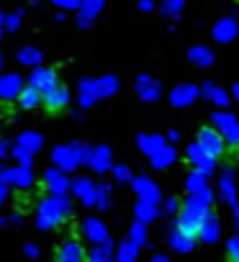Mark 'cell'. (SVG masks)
Listing matches in <instances>:
<instances>
[{"label":"cell","instance_id":"6da1fadb","mask_svg":"<svg viewBox=\"0 0 239 262\" xmlns=\"http://www.w3.org/2000/svg\"><path fill=\"white\" fill-rule=\"evenodd\" d=\"M70 216V201L64 195H49L41 201V208H39V226L41 229H54L57 224H62L64 219Z\"/></svg>","mask_w":239,"mask_h":262},{"label":"cell","instance_id":"7a4b0ae2","mask_svg":"<svg viewBox=\"0 0 239 262\" xmlns=\"http://www.w3.org/2000/svg\"><path fill=\"white\" fill-rule=\"evenodd\" d=\"M116 90V77H103V80H85L80 82V103L93 105L98 98L111 95Z\"/></svg>","mask_w":239,"mask_h":262},{"label":"cell","instance_id":"3957f363","mask_svg":"<svg viewBox=\"0 0 239 262\" xmlns=\"http://www.w3.org/2000/svg\"><path fill=\"white\" fill-rule=\"evenodd\" d=\"M198 144H201V149H203L208 157H213V160H221L224 152H226L224 137L219 134V128H211V126H203V128L198 131Z\"/></svg>","mask_w":239,"mask_h":262},{"label":"cell","instance_id":"277c9868","mask_svg":"<svg viewBox=\"0 0 239 262\" xmlns=\"http://www.w3.org/2000/svg\"><path fill=\"white\" fill-rule=\"evenodd\" d=\"M41 103H44L47 111L59 113L62 108H67V103H70V93H67V88H64L62 82H54L49 90L41 93Z\"/></svg>","mask_w":239,"mask_h":262},{"label":"cell","instance_id":"5b68a950","mask_svg":"<svg viewBox=\"0 0 239 262\" xmlns=\"http://www.w3.org/2000/svg\"><path fill=\"white\" fill-rule=\"evenodd\" d=\"M85 259H88L85 247L77 239H64L57 247V254H54V262H85Z\"/></svg>","mask_w":239,"mask_h":262},{"label":"cell","instance_id":"8992f818","mask_svg":"<svg viewBox=\"0 0 239 262\" xmlns=\"http://www.w3.org/2000/svg\"><path fill=\"white\" fill-rule=\"evenodd\" d=\"M213 123L221 128V131H219L221 137L226 134V142H229L231 147H239V121H236L231 113H216V116H213Z\"/></svg>","mask_w":239,"mask_h":262},{"label":"cell","instance_id":"52a82bcc","mask_svg":"<svg viewBox=\"0 0 239 262\" xmlns=\"http://www.w3.org/2000/svg\"><path fill=\"white\" fill-rule=\"evenodd\" d=\"M185 157H188V162H190V165H195V170H201L203 175L213 172V167H216V160H213V157H208V155L201 149V144H198V142L188 149V155H185Z\"/></svg>","mask_w":239,"mask_h":262},{"label":"cell","instance_id":"ba28073f","mask_svg":"<svg viewBox=\"0 0 239 262\" xmlns=\"http://www.w3.org/2000/svg\"><path fill=\"white\" fill-rule=\"evenodd\" d=\"M54 162H57L64 172L75 170L77 162H80V147H57V149H54Z\"/></svg>","mask_w":239,"mask_h":262},{"label":"cell","instance_id":"9c48e42d","mask_svg":"<svg viewBox=\"0 0 239 262\" xmlns=\"http://www.w3.org/2000/svg\"><path fill=\"white\" fill-rule=\"evenodd\" d=\"M54 82H59L57 80V72L54 70H47V67H36L34 72H31V85L39 90V93H44V90H49Z\"/></svg>","mask_w":239,"mask_h":262},{"label":"cell","instance_id":"30bf717a","mask_svg":"<svg viewBox=\"0 0 239 262\" xmlns=\"http://www.w3.org/2000/svg\"><path fill=\"white\" fill-rule=\"evenodd\" d=\"M18 93H21V77L18 75L0 77V98L11 100V98H18Z\"/></svg>","mask_w":239,"mask_h":262},{"label":"cell","instance_id":"8fae6325","mask_svg":"<svg viewBox=\"0 0 239 262\" xmlns=\"http://www.w3.org/2000/svg\"><path fill=\"white\" fill-rule=\"evenodd\" d=\"M44 188H47L49 193H54V195H64L67 180H64V175H62L59 170H49V172L44 175Z\"/></svg>","mask_w":239,"mask_h":262},{"label":"cell","instance_id":"7c38bea8","mask_svg":"<svg viewBox=\"0 0 239 262\" xmlns=\"http://www.w3.org/2000/svg\"><path fill=\"white\" fill-rule=\"evenodd\" d=\"M100 11H103V0H82V6H80V16H77L80 26H88V24H90Z\"/></svg>","mask_w":239,"mask_h":262},{"label":"cell","instance_id":"4fadbf2b","mask_svg":"<svg viewBox=\"0 0 239 262\" xmlns=\"http://www.w3.org/2000/svg\"><path fill=\"white\" fill-rule=\"evenodd\" d=\"M193 244H195V236H190V234L180 231L178 226L172 229V234H170V247H172L175 252H190V249H193Z\"/></svg>","mask_w":239,"mask_h":262},{"label":"cell","instance_id":"5bb4252c","mask_svg":"<svg viewBox=\"0 0 239 262\" xmlns=\"http://www.w3.org/2000/svg\"><path fill=\"white\" fill-rule=\"evenodd\" d=\"M195 98H198V90L193 85H180V88H175V93H172L170 100H172V105L183 108V105H190Z\"/></svg>","mask_w":239,"mask_h":262},{"label":"cell","instance_id":"9a60e30c","mask_svg":"<svg viewBox=\"0 0 239 262\" xmlns=\"http://www.w3.org/2000/svg\"><path fill=\"white\" fill-rule=\"evenodd\" d=\"M213 36H216L219 41H231V39L236 36V21H234V18H221V21L216 24V29H213Z\"/></svg>","mask_w":239,"mask_h":262},{"label":"cell","instance_id":"2e32d148","mask_svg":"<svg viewBox=\"0 0 239 262\" xmlns=\"http://www.w3.org/2000/svg\"><path fill=\"white\" fill-rule=\"evenodd\" d=\"M137 90H139V95L144 98V100H157L160 98V85L152 80V77H139L137 80Z\"/></svg>","mask_w":239,"mask_h":262},{"label":"cell","instance_id":"e0dca14e","mask_svg":"<svg viewBox=\"0 0 239 262\" xmlns=\"http://www.w3.org/2000/svg\"><path fill=\"white\" fill-rule=\"evenodd\" d=\"M149 157H152V162H155V167H170L172 162H175V152H172V147H165V144H160L155 152H149Z\"/></svg>","mask_w":239,"mask_h":262},{"label":"cell","instance_id":"ac0fdd59","mask_svg":"<svg viewBox=\"0 0 239 262\" xmlns=\"http://www.w3.org/2000/svg\"><path fill=\"white\" fill-rule=\"evenodd\" d=\"M72 188H75V193L80 195V201H85V203H95L98 188H95V185H93L90 180L80 178V180H75V183H72Z\"/></svg>","mask_w":239,"mask_h":262},{"label":"cell","instance_id":"d6986e66","mask_svg":"<svg viewBox=\"0 0 239 262\" xmlns=\"http://www.w3.org/2000/svg\"><path fill=\"white\" fill-rule=\"evenodd\" d=\"M18 103H21V108H36V105H41V93L34 88V85H29V88H21V93H18Z\"/></svg>","mask_w":239,"mask_h":262},{"label":"cell","instance_id":"ffe728a7","mask_svg":"<svg viewBox=\"0 0 239 262\" xmlns=\"http://www.w3.org/2000/svg\"><path fill=\"white\" fill-rule=\"evenodd\" d=\"M88 165H93V170H108L111 167V152L105 147H98V149H90V160Z\"/></svg>","mask_w":239,"mask_h":262},{"label":"cell","instance_id":"44dd1931","mask_svg":"<svg viewBox=\"0 0 239 262\" xmlns=\"http://www.w3.org/2000/svg\"><path fill=\"white\" fill-rule=\"evenodd\" d=\"M82 231H85V236H90L93 242H105V239H108V231H105V226H103L98 219H88V221L82 224Z\"/></svg>","mask_w":239,"mask_h":262},{"label":"cell","instance_id":"7402d4cb","mask_svg":"<svg viewBox=\"0 0 239 262\" xmlns=\"http://www.w3.org/2000/svg\"><path fill=\"white\" fill-rule=\"evenodd\" d=\"M198 236L206 239V242H216V239H219V221H216L211 213L201 221V226H198Z\"/></svg>","mask_w":239,"mask_h":262},{"label":"cell","instance_id":"603a6c76","mask_svg":"<svg viewBox=\"0 0 239 262\" xmlns=\"http://www.w3.org/2000/svg\"><path fill=\"white\" fill-rule=\"evenodd\" d=\"M134 188L142 193V198L144 201H149V203H155L157 201V195H160V190H157V185L152 183V180H144V178H139L137 183H134Z\"/></svg>","mask_w":239,"mask_h":262},{"label":"cell","instance_id":"cb8c5ba5","mask_svg":"<svg viewBox=\"0 0 239 262\" xmlns=\"http://www.w3.org/2000/svg\"><path fill=\"white\" fill-rule=\"evenodd\" d=\"M190 59H193L195 64H201V67H208V64L213 62V54H211V49H203V47H195V49L190 52Z\"/></svg>","mask_w":239,"mask_h":262},{"label":"cell","instance_id":"d4e9b609","mask_svg":"<svg viewBox=\"0 0 239 262\" xmlns=\"http://www.w3.org/2000/svg\"><path fill=\"white\" fill-rule=\"evenodd\" d=\"M188 190H190V193L206 190V175H203L201 170H193V175L188 178Z\"/></svg>","mask_w":239,"mask_h":262},{"label":"cell","instance_id":"484cf974","mask_svg":"<svg viewBox=\"0 0 239 262\" xmlns=\"http://www.w3.org/2000/svg\"><path fill=\"white\" fill-rule=\"evenodd\" d=\"M39 59H41V52L34 49V47H26V49L18 52V62H21V64H36Z\"/></svg>","mask_w":239,"mask_h":262},{"label":"cell","instance_id":"4316f807","mask_svg":"<svg viewBox=\"0 0 239 262\" xmlns=\"http://www.w3.org/2000/svg\"><path fill=\"white\" fill-rule=\"evenodd\" d=\"M203 95L208 98V100H213V103H226V93L221 90V88H216V85H203Z\"/></svg>","mask_w":239,"mask_h":262},{"label":"cell","instance_id":"83f0119b","mask_svg":"<svg viewBox=\"0 0 239 262\" xmlns=\"http://www.w3.org/2000/svg\"><path fill=\"white\" fill-rule=\"evenodd\" d=\"M134 257H137V244L134 242L121 244V249H118V259L121 262H134Z\"/></svg>","mask_w":239,"mask_h":262},{"label":"cell","instance_id":"f1b7e54d","mask_svg":"<svg viewBox=\"0 0 239 262\" xmlns=\"http://www.w3.org/2000/svg\"><path fill=\"white\" fill-rule=\"evenodd\" d=\"M137 216H139V221H149V219H155V206H152L149 201H142V203L137 206Z\"/></svg>","mask_w":239,"mask_h":262},{"label":"cell","instance_id":"f546056e","mask_svg":"<svg viewBox=\"0 0 239 262\" xmlns=\"http://www.w3.org/2000/svg\"><path fill=\"white\" fill-rule=\"evenodd\" d=\"M85 262H111V249H108V247H95L93 254H90Z\"/></svg>","mask_w":239,"mask_h":262},{"label":"cell","instance_id":"4dcf8cb0","mask_svg":"<svg viewBox=\"0 0 239 262\" xmlns=\"http://www.w3.org/2000/svg\"><path fill=\"white\" fill-rule=\"evenodd\" d=\"M160 144H165V142H162L160 137H142V139H139V147H142V149H144L147 155H149V152H155V149H157Z\"/></svg>","mask_w":239,"mask_h":262},{"label":"cell","instance_id":"1f68e13d","mask_svg":"<svg viewBox=\"0 0 239 262\" xmlns=\"http://www.w3.org/2000/svg\"><path fill=\"white\" fill-rule=\"evenodd\" d=\"M226 257H229V262H239V236H234V239L229 242V247H226Z\"/></svg>","mask_w":239,"mask_h":262},{"label":"cell","instance_id":"d6a6232c","mask_svg":"<svg viewBox=\"0 0 239 262\" xmlns=\"http://www.w3.org/2000/svg\"><path fill=\"white\" fill-rule=\"evenodd\" d=\"M132 242H134L137 247L147 242V231H144V226H142V224H137V226H134V231H132Z\"/></svg>","mask_w":239,"mask_h":262},{"label":"cell","instance_id":"836d02e7","mask_svg":"<svg viewBox=\"0 0 239 262\" xmlns=\"http://www.w3.org/2000/svg\"><path fill=\"white\" fill-rule=\"evenodd\" d=\"M180 3H183V0H165V13H167V16H178Z\"/></svg>","mask_w":239,"mask_h":262},{"label":"cell","instance_id":"e575fe53","mask_svg":"<svg viewBox=\"0 0 239 262\" xmlns=\"http://www.w3.org/2000/svg\"><path fill=\"white\" fill-rule=\"evenodd\" d=\"M113 172H116V180H121V183H124V180H129V167H124V165H118Z\"/></svg>","mask_w":239,"mask_h":262},{"label":"cell","instance_id":"d590c367","mask_svg":"<svg viewBox=\"0 0 239 262\" xmlns=\"http://www.w3.org/2000/svg\"><path fill=\"white\" fill-rule=\"evenodd\" d=\"M54 3H57V6H62V8H75V6L80 3V0H54Z\"/></svg>","mask_w":239,"mask_h":262},{"label":"cell","instance_id":"8d00e7d4","mask_svg":"<svg viewBox=\"0 0 239 262\" xmlns=\"http://www.w3.org/2000/svg\"><path fill=\"white\" fill-rule=\"evenodd\" d=\"M165 208H167V211H170V213H175V211H178V208H180V203H178V201H175V198H170V201H167V203H165Z\"/></svg>","mask_w":239,"mask_h":262},{"label":"cell","instance_id":"74e56055","mask_svg":"<svg viewBox=\"0 0 239 262\" xmlns=\"http://www.w3.org/2000/svg\"><path fill=\"white\" fill-rule=\"evenodd\" d=\"M8 152H11L8 142H3V139H0V157H8Z\"/></svg>","mask_w":239,"mask_h":262},{"label":"cell","instance_id":"f35d334b","mask_svg":"<svg viewBox=\"0 0 239 262\" xmlns=\"http://www.w3.org/2000/svg\"><path fill=\"white\" fill-rule=\"evenodd\" d=\"M152 6H155L152 0H142V3H139V8H142L144 13H147V11H152Z\"/></svg>","mask_w":239,"mask_h":262},{"label":"cell","instance_id":"ab89813d","mask_svg":"<svg viewBox=\"0 0 239 262\" xmlns=\"http://www.w3.org/2000/svg\"><path fill=\"white\" fill-rule=\"evenodd\" d=\"M6 24H8V26H11V29H16V26H18V16H11V18H8V21H6Z\"/></svg>","mask_w":239,"mask_h":262},{"label":"cell","instance_id":"60d3db41","mask_svg":"<svg viewBox=\"0 0 239 262\" xmlns=\"http://www.w3.org/2000/svg\"><path fill=\"white\" fill-rule=\"evenodd\" d=\"M26 252H29L31 257H36V247H34V244H29V247H26Z\"/></svg>","mask_w":239,"mask_h":262},{"label":"cell","instance_id":"b9f144b4","mask_svg":"<svg viewBox=\"0 0 239 262\" xmlns=\"http://www.w3.org/2000/svg\"><path fill=\"white\" fill-rule=\"evenodd\" d=\"M152 262H167V257H162V254H155V257H152Z\"/></svg>","mask_w":239,"mask_h":262},{"label":"cell","instance_id":"7bdbcfd3","mask_svg":"<svg viewBox=\"0 0 239 262\" xmlns=\"http://www.w3.org/2000/svg\"><path fill=\"white\" fill-rule=\"evenodd\" d=\"M6 198V190H3V185H0V201H3Z\"/></svg>","mask_w":239,"mask_h":262},{"label":"cell","instance_id":"ee69618b","mask_svg":"<svg viewBox=\"0 0 239 262\" xmlns=\"http://www.w3.org/2000/svg\"><path fill=\"white\" fill-rule=\"evenodd\" d=\"M234 93H236V100H239V85H236V88H234Z\"/></svg>","mask_w":239,"mask_h":262},{"label":"cell","instance_id":"f6af8a7d","mask_svg":"<svg viewBox=\"0 0 239 262\" xmlns=\"http://www.w3.org/2000/svg\"><path fill=\"white\" fill-rule=\"evenodd\" d=\"M0 70H3V54H0Z\"/></svg>","mask_w":239,"mask_h":262},{"label":"cell","instance_id":"bcb514c9","mask_svg":"<svg viewBox=\"0 0 239 262\" xmlns=\"http://www.w3.org/2000/svg\"><path fill=\"white\" fill-rule=\"evenodd\" d=\"M0 24H3V13H0Z\"/></svg>","mask_w":239,"mask_h":262},{"label":"cell","instance_id":"7dc6e473","mask_svg":"<svg viewBox=\"0 0 239 262\" xmlns=\"http://www.w3.org/2000/svg\"><path fill=\"white\" fill-rule=\"evenodd\" d=\"M0 39H3V31H0Z\"/></svg>","mask_w":239,"mask_h":262}]
</instances>
